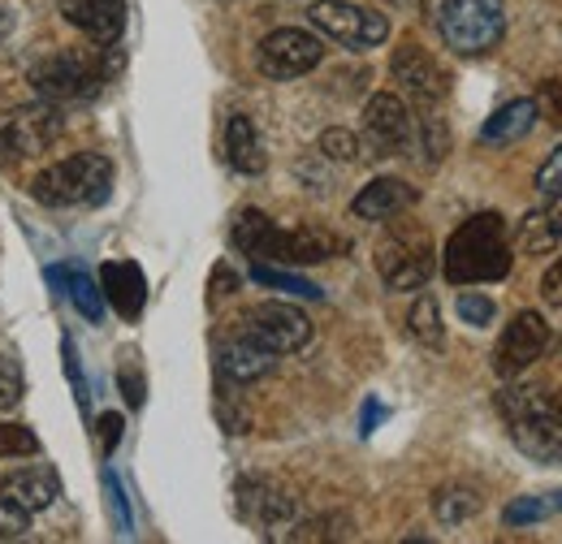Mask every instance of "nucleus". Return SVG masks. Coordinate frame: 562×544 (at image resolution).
I'll return each mask as SVG.
<instances>
[{"label": "nucleus", "mask_w": 562, "mask_h": 544, "mask_svg": "<svg viewBox=\"0 0 562 544\" xmlns=\"http://www.w3.org/2000/svg\"><path fill=\"white\" fill-rule=\"evenodd\" d=\"M515 247H510V229L497 212H476L468 216L441 256V272L450 285H485V281H502L510 272Z\"/></svg>", "instance_id": "f257e3e1"}, {"label": "nucleus", "mask_w": 562, "mask_h": 544, "mask_svg": "<svg viewBox=\"0 0 562 544\" xmlns=\"http://www.w3.org/2000/svg\"><path fill=\"white\" fill-rule=\"evenodd\" d=\"M122 69V48L117 44H100V48H61L44 61H35L31 82L48 104H74V100H91L113 73Z\"/></svg>", "instance_id": "f03ea898"}, {"label": "nucleus", "mask_w": 562, "mask_h": 544, "mask_svg": "<svg viewBox=\"0 0 562 544\" xmlns=\"http://www.w3.org/2000/svg\"><path fill=\"white\" fill-rule=\"evenodd\" d=\"M497 410L506 419V432L515 441L519 454H528L532 463L559 467L562 463V410L528 385H506L497 394Z\"/></svg>", "instance_id": "7ed1b4c3"}, {"label": "nucleus", "mask_w": 562, "mask_h": 544, "mask_svg": "<svg viewBox=\"0 0 562 544\" xmlns=\"http://www.w3.org/2000/svg\"><path fill=\"white\" fill-rule=\"evenodd\" d=\"M432 31L459 57H485L506 35V0H424Z\"/></svg>", "instance_id": "20e7f679"}, {"label": "nucleus", "mask_w": 562, "mask_h": 544, "mask_svg": "<svg viewBox=\"0 0 562 544\" xmlns=\"http://www.w3.org/2000/svg\"><path fill=\"white\" fill-rule=\"evenodd\" d=\"M113 191V165L100 151H78L57 165H48L35 182L31 195L44 207H95Z\"/></svg>", "instance_id": "39448f33"}, {"label": "nucleus", "mask_w": 562, "mask_h": 544, "mask_svg": "<svg viewBox=\"0 0 562 544\" xmlns=\"http://www.w3.org/2000/svg\"><path fill=\"white\" fill-rule=\"evenodd\" d=\"M432 269H437V247H432L428 229L412 225V220L390 225V234L376 247V272L385 281V290H424Z\"/></svg>", "instance_id": "423d86ee"}, {"label": "nucleus", "mask_w": 562, "mask_h": 544, "mask_svg": "<svg viewBox=\"0 0 562 544\" xmlns=\"http://www.w3.org/2000/svg\"><path fill=\"white\" fill-rule=\"evenodd\" d=\"M307 22L329 35L334 44L351 48V53H368V48H381L390 39V18L385 13H372V9H359L351 0H316L307 9Z\"/></svg>", "instance_id": "0eeeda50"}, {"label": "nucleus", "mask_w": 562, "mask_h": 544, "mask_svg": "<svg viewBox=\"0 0 562 544\" xmlns=\"http://www.w3.org/2000/svg\"><path fill=\"white\" fill-rule=\"evenodd\" d=\"M61 135V113L57 104L40 100V104H22L13 113L0 117V160H35L53 147V138Z\"/></svg>", "instance_id": "6e6552de"}, {"label": "nucleus", "mask_w": 562, "mask_h": 544, "mask_svg": "<svg viewBox=\"0 0 562 544\" xmlns=\"http://www.w3.org/2000/svg\"><path fill=\"white\" fill-rule=\"evenodd\" d=\"M234 506H238V519L260 532L290 528L299 519V492L273 476H243L234 484Z\"/></svg>", "instance_id": "1a4fd4ad"}, {"label": "nucleus", "mask_w": 562, "mask_h": 544, "mask_svg": "<svg viewBox=\"0 0 562 544\" xmlns=\"http://www.w3.org/2000/svg\"><path fill=\"white\" fill-rule=\"evenodd\" d=\"M325 61V44L312 35V31H299V26H281L273 35L260 39L256 48V66L265 78L273 82H290V78H303Z\"/></svg>", "instance_id": "9d476101"}, {"label": "nucleus", "mask_w": 562, "mask_h": 544, "mask_svg": "<svg viewBox=\"0 0 562 544\" xmlns=\"http://www.w3.org/2000/svg\"><path fill=\"white\" fill-rule=\"evenodd\" d=\"M416 138V122L412 109L394 95V91H376L363 104V147L372 156H403Z\"/></svg>", "instance_id": "9b49d317"}, {"label": "nucleus", "mask_w": 562, "mask_h": 544, "mask_svg": "<svg viewBox=\"0 0 562 544\" xmlns=\"http://www.w3.org/2000/svg\"><path fill=\"white\" fill-rule=\"evenodd\" d=\"M546 350H550V325H546V316H541V311H519V316L502 329L497 345H493V372H497L502 381H515V376L528 372Z\"/></svg>", "instance_id": "f8f14e48"}, {"label": "nucleus", "mask_w": 562, "mask_h": 544, "mask_svg": "<svg viewBox=\"0 0 562 544\" xmlns=\"http://www.w3.org/2000/svg\"><path fill=\"white\" fill-rule=\"evenodd\" d=\"M243 329L251 338H260L273 354H294L312 341V320L290 307V303H256L247 316H243Z\"/></svg>", "instance_id": "ddd939ff"}, {"label": "nucleus", "mask_w": 562, "mask_h": 544, "mask_svg": "<svg viewBox=\"0 0 562 544\" xmlns=\"http://www.w3.org/2000/svg\"><path fill=\"white\" fill-rule=\"evenodd\" d=\"M390 73H394V82L416 100V104H441L446 100V91H450V73L441 69V61L420 48V44H403V48H394V57H390Z\"/></svg>", "instance_id": "4468645a"}, {"label": "nucleus", "mask_w": 562, "mask_h": 544, "mask_svg": "<svg viewBox=\"0 0 562 544\" xmlns=\"http://www.w3.org/2000/svg\"><path fill=\"white\" fill-rule=\"evenodd\" d=\"M338 251H347V238H338V234H329V229H316V225L281 229V225H278L260 260H273V264L303 269V264H325V260H334Z\"/></svg>", "instance_id": "2eb2a0df"}, {"label": "nucleus", "mask_w": 562, "mask_h": 544, "mask_svg": "<svg viewBox=\"0 0 562 544\" xmlns=\"http://www.w3.org/2000/svg\"><path fill=\"white\" fill-rule=\"evenodd\" d=\"M273 367H278V354L260 338H251L243 325L216 341V372L225 385H251V381L269 376Z\"/></svg>", "instance_id": "dca6fc26"}, {"label": "nucleus", "mask_w": 562, "mask_h": 544, "mask_svg": "<svg viewBox=\"0 0 562 544\" xmlns=\"http://www.w3.org/2000/svg\"><path fill=\"white\" fill-rule=\"evenodd\" d=\"M66 22L91 44H117L126 31V0H57Z\"/></svg>", "instance_id": "f3484780"}, {"label": "nucleus", "mask_w": 562, "mask_h": 544, "mask_svg": "<svg viewBox=\"0 0 562 544\" xmlns=\"http://www.w3.org/2000/svg\"><path fill=\"white\" fill-rule=\"evenodd\" d=\"M416 200H420V191L407 186L403 178H376L351 200V212L359 220H394L407 207H416Z\"/></svg>", "instance_id": "a211bd4d"}, {"label": "nucleus", "mask_w": 562, "mask_h": 544, "mask_svg": "<svg viewBox=\"0 0 562 544\" xmlns=\"http://www.w3.org/2000/svg\"><path fill=\"white\" fill-rule=\"evenodd\" d=\"M225 160H229L238 173H247V178H260V173L269 169L265 138H260L256 122H251L247 113H234V117L225 122Z\"/></svg>", "instance_id": "6ab92c4d"}, {"label": "nucleus", "mask_w": 562, "mask_h": 544, "mask_svg": "<svg viewBox=\"0 0 562 544\" xmlns=\"http://www.w3.org/2000/svg\"><path fill=\"white\" fill-rule=\"evenodd\" d=\"M100 290H104V298H109L126 320H135L143 311V303H147V281H143L139 264H131V260L104 264V269H100Z\"/></svg>", "instance_id": "aec40b11"}, {"label": "nucleus", "mask_w": 562, "mask_h": 544, "mask_svg": "<svg viewBox=\"0 0 562 544\" xmlns=\"http://www.w3.org/2000/svg\"><path fill=\"white\" fill-rule=\"evenodd\" d=\"M0 497L26 506V510L35 514V510H48V506L61 497V484H57L53 472H44V467H22V472L0 479Z\"/></svg>", "instance_id": "412c9836"}, {"label": "nucleus", "mask_w": 562, "mask_h": 544, "mask_svg": "<svg viewBox=\"0 0 562 544\" xmlns=\"http://www.w3.org/2000/svg\"><path fill=\"white\" fill-rule=\"evenodd\" d=\"M537 122H541V117H537V100H510V104H502L490 122L481 126V143H490V147H510V143L532 135Z\"/></svg>", "instance_id": "4be33fe9"}, {"label": "nucleus", "mask_w": 562, "mask_h": 544, "mask_svg": "<svg viewBox=\"0 0 562 544\" xmlns=\"http://www.w3.org/2000/svg\"><path fill=\"white\" fill-rule=\"evenodd\" d=\"M515 247L524 256H550L562 247V212L554 207H537L519 220V234H515Z\"/></svg>", "instance_id": "5701e85b"}, {"label": "nucleus", "mask_w": 562, "mask_h": 544, "mask_svg": "<svg viewBox=\"0 0 562 544\" xmlns=\"http://www.w3.org/2000/svg\"><path fill=\"white\" fill-rule=\"evenodd\" d=\"M48 281L61 285V290L70 294V303L78 307V316H87L91 325H100V316H104V290L91 281V272L74 269V264H57V269L48 272Z\"/></svg>", "instance_id": "b1692460"}, {"label": "nucleus", "mask_w": 562, "mask_h": 544, "mask_svg": "<svg viewBox=\"0 0 562 544\" xmlns=\"http://www.w3.org/2000/svg\"><path fill=\"white\" fill-rule=\"evenodd\" d=\"M485 510V497H481V488H472V484H441L437 492H432V514H437V523H446V528H463L468 519H476Z\"/></svg>", "instance_id": "393cba45"}, {"label": "nucleus", "mask_w": 562, "mask_h": 544, "mask_svg": "<svg viewBox=\"0 0 562 544\" xmlns=\"http://www.w3.org/2000/svg\"><path fill=\"white\" fill-rule=\"evenodd\" d=\"M273 216H265L260 207H243L238 216H234V229H229V238H234V247L243 251V256H251V260H260L265 256V247H269V238H273Z\"/></svg>", "instance_id": "a878e982"}, {"label": "nucleus", "mask_w": 562, "mask_h": 544, "mask_svg": "<svg viewBox=\"0 0 562 544\" xmlns=\"http://www.w3.org/2000/svg\"><path fill=\"white\" fill-rule=\"evenodd\" d=\"M407 333L420 341L424 350H446V325H441V311H437V298L420 294L407 311Z\"/></svg>", "instance_id": "bb28decb"}, {"label": "nucleus", "mask_w": 562, "mask_h": 544, "mask_svg": "<svg viewBox=\"0 0 562 544\" xmlns=\"http://www.w3.org/2000/svg\"><path fill=\"white\" fill-rule=\"evenodd\" d=\"M559 510H562V488L559 492H541V497H515L502 510V523L506 528H532V523H541V519H550Z\"/></svg>", "instance_id": "cd10ccee"}, {"label": "nucleus", "mask_w": 562, "mask_h": 544, "mask_svg": "<svg viewBox=\"0 0 562 544\" xmlns=\"http://www.w3.org/2000/svg\"><path fill=\"white\" fill-rule=\"evenodd\" d=\"M355 523L347 514H321V519H303L294 523L290 541H351Z\"/></svg>", "instance_id": "c85d7f7f"}, {"label": "nucleus", "mask_w": 562, "mask_h": 544, "mask_svg": "<svg viewBox=\"0 0 562 544\" xmlns=\"http://www.w3.org/2000/svg\"><path fill=\"white\" fill-rule=\"evenodd\" d=\"M251 276H256L260 285H273V290H281V294H294V298H321V290H316L312 281L290 276V272H281V269H269V264H260V260H256Z\"/></svg>", "instance_id": "c756f323"}, {"label": "nucleus", "mask_w": 562, "mask_h": 544, "mask_svg": "<svg viewBox=\"0 0 562 544\" xmlns=\"http://www.w3.org/2000/svg\"><path fill=\"white\" fill-rule=\"evenodd\" d=\"M40 454V437L26 423H0V458H31Z\"/></svg>", "instance_id": "7c9ffc66"}, {"label": "nucleus", "mask_w": 562, "mask_h": 544, "mask_svg": "<svg viewBox=\"0 0 562 544\" xmlns=\"http://www.w3.org/2000/svg\"><path fill=\"white\" fill-rule=\"evenodd\" d=\"M316 147H321L325 160H338V165H351V160H359V151H363L359 138H355L351 131H342V126H329Z\"/></svg>", "instance_id": "2f4dec72"}, {"label": "nucleus", "mask_w": 562, "mask_h": 544, "mask_svg": "<svg viewBox=\"0 0 562 544\" xmlns=\"http://www.w3.org/2000/svg\"><path fill=\"white\" fill-rule=\"evenodd\" d=\"M454 311H459V320H463V325H472V329H485V325H493V316H497V307H493L490 294H476V290L459 294Z\"/></svg>", "instance_id": "473e14b6"}, {"label": "nucleus", "mask_w": 562, "mask_h": 544, "mask_svg": "<svg viewBox=\"0 0 562 544\" xmlns=\"http://www.w3.org/2000/svg\"><path fill=\"white\" fill-rule=\"evenodd\" d=\"M31 532V510L0 497V541H22Z\"/></svg>", "instance_id": "72a5a7b5"}, {"label": "nucleus", "mask_w": 562, "mask_h": 544, "mask_svg": "<svg viewBox=\"0 0 562 544\" xmlns=\"http://www.w3.org/2000/svg\"><path fill=\"white\" fill-rule=\"evenodd\" d=\"M420 138H424V156H428V165H437L446 151H450V131H446V122L437 117V113H428L420 122Z\"/></svg>", "instance_id": "f704fd0d"}, {"label": "nucleus", "mask_w": 562, "mask_h": 544, "mask_svg": "<svg viewBox=\"0 0 562 544\" xmlns=\"http://www.w3.org/2000/svg\"><path fill=\"white\" fill-rule=\"evenodd\" d=\"M537 117H546L550 126L562 131V78H546L537 91Z\"/></svg>", "instance_id": "c9c22d12"}, {"label": "nucleus", "mask_w": 562, "mask_h": 544, "mask_svg": "<svg viewBox=\"0 0 562 544\" xmlns=\"http://www.w3.org/2000/svg\"><path fill=\"white\" fill-rule=\"evenodd\" d=\"M537 195L546 200H562V147L550 151V160L537 169Z\"/></svg>", "instance_id": "e433bc0d"}, {"label": "nucleus", "mask_w": 562, "mask_h": 544, "mask_svg": "<svg viewBox=\"0 0 562 544\" xmlns=\"http://www.w3.org/2000/svg\"><path fill=\"white\" fill-rule=\"evenodd\" d=\"M22 389H26V385H22V372H18L9 359H0V415L22 403Z\"/></svg>", "instance_id": "4c0bfd02"}, {"label": "nucleus", "mask_w": 562, "mask_h": 544, "mask_svg": "<svg viewBox=\"0 0 562 544\" xmlns=\"http://www.w3.org/2000/svg\"><path fill=\"white\" fill-rule=\"evenodd\" d=\"M100 454L104 458H113V450H117V441H122V428H126V419L117 415V410H109V415H100Z\"/></svg>", "instance_id": "58836bf2"}, {"label": "nucleus", "mask_w": 562, "mask_h": 544, "mask_svg": "<svg viewBox=\"0 0 562 544\" xmlns=\"http://www.w3.org/2000/svg\"><path fill=\"white\" fill-rule=\"evenodd\" d=\"M541 298H546L550 307H562V256L546 269V276H541Z\"/></svg>", "instance_id": "ea45409f"}, {"label": "nucleus", "mask_w": 562, "mask_h": 544, "mask_svg": "<svg viewBox=\"0 0 562 544\" xmlns=\"http://www.w3.org/2000/svg\"><path fill=\"white\" fill-rule=\"evenodd\" d=\"M117 381H122V389H126V403H131V407H143V376L139 372H131V367H126V372H117Z\"/></svg>", "instance_id": "a19ab883"}, {"label": "nucleus", "mask_w": 562, "mask_h": 544, "mask_svg": "<svg viewBox=\"0 0 562 544\" xmlns=\"http://www.w3.org/2000/svg\"><path fill=\"white\" fill-rule=\"evenodd\" d=\"M234 290H238V276H234V272L221 264V269L212 272V298H221V294H234Z\"/></svg>", "instance_id": "79ce46f5"}, {"label": "nucleus", "mask_w": 562, "mask_h": 544, "mask_svg": "<svg viewBox=\"0 0 562 544\" xmlns=\"http://www.w3.org/2000/svg\"><path fill=\"white\" fill-rule=\"evenodd\" d=\"M381 419V407L376 403H368V410H363V432H372V423Z\"/></svg>", "instance_id": "37998d69"}, {"label": "nucleus", "mask_w": 562, "mask_h": 544, "mask_svg": "<svg viewBox=\"0 0 562 544\" xmlns=\"http://www.w3.org/2000/svg\"><path fill=\"white\" fill-rule=\"evenodd\" d=\"M9 31H13V18H9V9H0V44H4Z\"/></svg>", "instance_id": "c03bdc74"}, {"label": "nucleus", "mask_w": 562, "mask_h": 544, "mask_svg": "<svg viewBox=\"0 0 562 544\" xmlns=\"http://www.w3.org/2000/svg\"><path fill=\"white\" fill-rule=\"evenodd\" d=\"M385 4H394V9H416V4H424V0H385Z\"/></svg>", "instance_id": "a18cd8bd"}, {"label": "nucleus", "mask_w": 562, "mask_h": 544, "mask_svg": "<svg viewBox=\"0 0 562 544\" xmlns=\"http://www.w3.org/2000/svg\"><path fill=\"white\" fill-rule=\"evenodd\" d=\"M550 403H554V407L562 410V389H559V394H554V398H550Z\"/></svg>", "instance_id": "49530a36"}]
</instances>
